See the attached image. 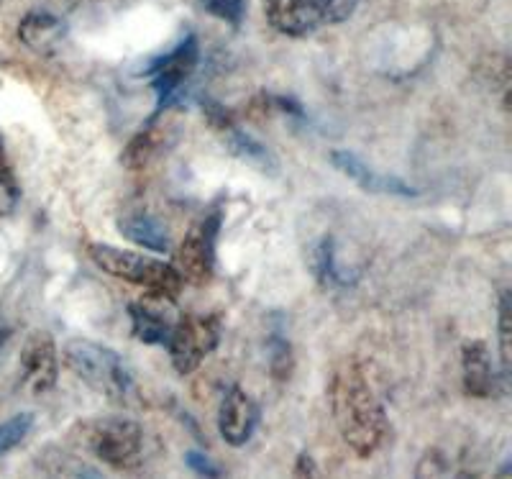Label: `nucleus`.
Segmentation results:
<instances>
[{"label": "nucleus", "instance_id": "nucleus-1", "mask_svg": "<svg viewBox=\"0 0 512 479\" xmlns=\"http://www.w3.org/2000/svg\"><path fill=\"white\" fill-rule=\"evenodd\" d=\"M331 410L341 439L356 456L369 459L382 449L390 423L367 374L356 362H344L333 374Z\"/></svg>", "mask_w": 512, "mask_h": 479}, {"label": "nucleus", "instance_id": "nucleus-2", "mask_svg": "<svg viewBox=\"0 0 512 479\" xmlns=\"http://www.w3.org/2000/svg\"><path fill=\"white\" fill-rule=\"evenodd\" d=\"M64 364L77 380L85 382L100 398L116 405L139 403V387L134 372L128 369L121 354L88 339H72L64 344Z\"/></svg>", "mask_w": 512, "mask_h": 479}, {"label": "nucleus", "instance_id": "nucleus-3", "mask_svg": "<svg viewBox=\"0 0 512 479\" xmlns=\"http://www.w3.org/2000/svg\"><path fill=\"white\" fill-rule=\"evenodd\" d=\"M88 257L98 269H103L105 275L118 277L123 282H131L136 287H144L152 295H162V298L175 303L182 293V277L172 264L162 262V259L146 257V254L126 252L111 244H88Z\"/></svg>", "mask_w": 512, "mask_h": 479}, {"label": "nucleus", "instance_id": "nucleus-4", "mask_svg": "<svg viewBox=\"0 0 512 479\" xmlns=\"http://www.w3.org/2000/svg\"><path fill=\"white\" fill-rule=\"evenodd\" d=\"M82 441L105 467L116 469V472H134L144 464V428L131 418H123V415L85 423Z\"/></svg>", "mask_w": 512, "mask_h": 479}, {"label": "nucleus", "instance_id": "nucleus-5", "mask_svg": "<svg viewBox=\"0 0 512 479\" xmlns=\"http://www.w3.org/2000/svg\"><path fill=\"white\" fill-rule=\"evenodd\" d=\"M361 0H264V16L280 34L303 39L349 21Z\"/></svg>", "mask_w": 512, "mask_h": 479}, {"label": "nucleus", "instance_id": "nucleus-6", "mask_svg": "<svg viewBox=\"0 0 512 479\" xmlns=\"http://www.w3.org/2000/svg\"><path fill=\"white\" fill-rule=\"evenodd\" d=\"M223 318L218 313H187L177 318L169 333L167 351L177 374L187 377L221 344Z\"/></svg>", "mask_w": 512, "mask_h": 479}, {"label": "nucleus", "instance_id": "nucleus-7", "mask_svg": "<svg viewBox=\"0 0 512 479\" xmlns=\"http://www.w3.org/2000/svg\"><path fill=\"white\" fill-rule=\"evenodd\" d=\"M223 213L218 208L200 218L198 223H192L187 236L182 239L180 249L175 254V264L172 267L180 272L182 282L190 285H208L216 272V241L218 231H221Z\"/></svg>", "mask_w": 512, "mask_h": 479}, {"label": "nucleus", "instance_id": "nucleus-8", "mask_svg": "<svg viewBox=\"0 0 512 479\" xmlns=\"http://www.w3.org/2000/svg\"><path fill=\"white\" fill-rule=\"evenodd\" d=\"M200 62V41L198 36H187L175 49L164 57L154 59L146 75L152 80V90L157 95V116L167 111L172 103H180L185 82L195 75Z\"/></svg>", "mask_w": 512, "mask_h": 479}, {"label": "nucleus", "instance_id": "nucleus-9", "mask_svg": "<svg viewBox=\"0 0 512 479\" xmlns=\"http://www.w3.org/2000/svg\"><path fill=\"white\" fill-rule=\"evenodd\" d=\"M59 380V357L54 339L44 331H34L21 351V385L41 398L54 390Z\"/></svg>", "mask_w": 512, "mask_h": 479}, {"label": "nucleus", "instance_id": "nucleus-10", "mask_svg": "<svg viewBox=\"0 0 512 479\" xmlns=\"http://www.w3.org/2000/svg\"><path fill=\"white\" fill-rule=\"evenodd\" d=\"M259 426V405L249 392L239 385H231L223 392L218 405V433L228 446L249 444Z\"/></svg>", "mask_w": 512, "mask_h": 479}, {"label": "nucleus", "instance_id": "nucleus-11", "mask_svg": "<svg viewBox=\"0 0 512 479\" xmlns=\"http://www.w3.org/2000/svg\"><path fill=\"white\" fill-rule=\"evenodd\" d=\"M331 162L338 172H344L346 177L356 182L364 193H377V195H397V198H418L420 190L410 187L408 182L397 180L392 175H382V172L372 170L367 164L361 162L356 154L349 149H336L331 154Z\"/></svg>", "mask_w": 512, "mask_h": 479}, {"label": "nucleus", "instance_id": "nucleus-12", "mask_svg": "<svg viewBox=\"0 0 512 479\" xmlns=\"http://www.w3.org/2000/svg\"><path fill=\"white\" fill-rule=\"evenodd\" d=\"M461 372H464V392L469 398L484 400L497 392V374L484 341H466L461 349Z\"/></svg>", "mask_w": 512, "mask_h": 479}, {"label": "nucleus", "instance_id": "nucleus-13", "mask_svg": "<svg viewBox=\"0 0 512 479\" xmlns=\"http://www.w3.org/2000/svg\"><path fill=\"white\" fill-rule=\"evenodd\" d=\"M64 36H67V24L52 11H31L18 24V39L36 54H54Z\"/></svg>", "mask_w": 512, "mask_h": 479}, {"label": "nucleus", "instance_id": "nucleus-14", "mask_svg": "<svg viewBox=\"0 0 512 479\" xmlns=\"http://www.w3.org/2000/svg\"><path fill=\"white\" fill-rule=\"evenodd\" d=\"M128 318H131V333L134 339L149 346H167L169 333L175 326V318L167 310L154 308L149 303H131L128 305Z\"/></svg>", "mask_w": 512, "mask_h": 479}, {"label": "nucleus", "instance_id": "nucleus-15", "mask_svg": "<svg viewBox=\"0 0 512 479\" xmlns=\"http://www.w3.org/2000/svg\"><path fill=\"white\" fill-rule=\"evenodd\" d=\"M118 231L128 241H134L141 249L149 252H169V236L167 228L149 213H128L118 221Z\"/></svg>", "mask_w": 512, "mask_h": 479}, {"label": "nucleus", "instance_id": "nucleus-16", "mask_svg": "<svg viewBox=\"0 0 512 479\" xmlns=\"http://www.w3.org/2000/svg\"><path fill=\"white\" fill-rule=\"evenodd\" d=\"M269 351V372L277 382L290 380L292 369H295V354H292V344L285 333V321L282 316L272 318V331L267 339Z\"/></svg>", "mask_w": 512, "mask_h": 479}, {"label": "nucleus", "instance_id": "nucleus-17", "mask_svg": "<svg viewBox=\"0 0 512 479\" xmlns=\"http://www.w3.org/2000/svg\"><path fill=\"white\" fill-rule=\"evenodd\" d=\"M310 267H313L315 280L323 287H349L351 280L344 275V269L338 267L336 262V241L333 236L320 239L313 249L310 257Z\"/></svg>", "mask_w": 512, "mask_h": 479}, {"label": "nucleus", "instance_id": "nucleus-18", "mask_svg": "<svg viewBox=\"0 0 512 479\" xmlns=\"http://www.w3.org/2000/svg\"><path fill=\"white\" fill-rule=\"evenodd\" d=\"M223 134L228 136V147H231V152L239 159H244L246 164H254V167H259L262 172L277 170V159H274V154L269 152L264 144H259L254 136L244 134V131H239L236 126H231V129L223 131Z\"/></svg>", "mask_w": 512, "mask_h": 479}, {"label": "nucleus", "instance_id": "nucleus-19", "mask_svg": "<svg viewBox=\"0 0 512 479\" xmlns=\"http://www.w3.org/2000/svg\"><path fill=\"white\" fill-rule=\"evenodd\" d=\"M159 144H162V136L154 126H146L141 134H136L134 139L128 141L126 152H123V164H126L128 170H144L146 164L152 162L154 154L159 152Z\"/></svg>", "mask_w": 512, "mask_h": 479}, {"label": "nucleus", "instance_id": "nucleus-20", "mask_svg": "<svg viewBox=\"0 0 512 479\" xmlns=\"http://www.w3.org/2000/svg\"><path fill=\"white\" fill-rule=\"evenodd\" d=\"M512 300L510 293L500 295V316H497V336H500V362H502V377H510L512 369V346H510V336H512Z\"/></svg>", "mask_w": 512, "mask_h": 479}, {"label": "nucleus", "instance_id": "nucleus-21", "mask_svg": "<svg viewBox=\"0 0 512 479\" xmlns=\"http://www.w3.org/2000/svg\"><path fill=\"white\" fill-rule=\"evenodd\" d=\"M34 428V413H16L6 423H0V456L16 449Z\"/></svg>", "mask_w": 512, "mask_h": 479}, {"label": "nucleus", "instance_id": "nucleus-22", "mask_svg": "<svg viewBox=\"0 0 512 479\" xmlns=\"http://www.w3.org/2000/svg\"><path fill=\"white\" fill-rule=\"evenodd\" d=\"M200 6H203L210 16L221 18L228 26L239 29V26L244 24L249 0H200Z\"/></svg>", "mask_w": 512, "mask_h": 479}, {"label": "nucleus", "instance_id": "nucleus-23", "mask_svg": "<svg viewBox=\"0 0 512 479\" xmlns=\"http://www.w3.org/2000/svg\"><path fill=\"white\" fill-rule=\"evenodd\" d=\"M200 106H203V113L208 116V121L213 123L218 131H228L231 126H236V123H233L231 113H228L226 108L221 106V103H216V100L200 98Z\"/></svg>", "mask_w": 512, "mask_h": 479}, {"label": "nucleus", "instance_id": "nucleus-24", "mask_svg": "<svg viewBox=\"0 0 512 479\" xmlns=\"http://www.w3.org/2000/svg\"><path fill=\"white\" fill-rule=\"evenodd\" d=\"M185 462H187V467H190L195 474H200V477H213V479L221 477V469L210 462L208 456L200 454V451H187Z\"/></svg>", "mask_w": 512, "mask_h": 479}, {"label": "nucleus", "instance_id": "nucleus-25", "mask_svg": "<svg viewBox=\"0 0 512 479\" xmlns=\"http://www.w3.org/2000/svg\"><path fill=\"white\" fill-rule=\"evenodd\" d=\"M295 474H297V477H305V474H308V477H318V467H315L313 456H310V454L297 456Z\"/></svg>", "mask_w": 512, "mask_h": 479}, {"label": "nucleus", "instance_id": "nucleus-26", "mask_svg": "<svg viewBox=\"0 0 512 479\" xmlns=\"http://www.w3.org/2000/svg\"><path fill=\"white\" fill-rule=\"evenodd\" d=\"M8 339H11V328H8L6 323H0V351L8 344Z\"/></svg>", "mask_w": 512, "mask_h": 479}, {"label": "nucleus", "instance_id": "nucleus-27", "mask_svg": "<svg viewBox=\"0 0 512 479\" xmlns=\"http://www.w3.org/2000/svg\"><path fill=\"white\" fill-rule=\"evenodd\" d=\"M0 172H3V144H0Z\"/></svg>", "mask_w": 512, "mask_h": 479}]
</instances>
